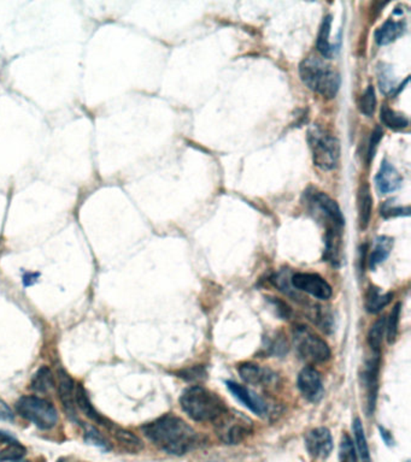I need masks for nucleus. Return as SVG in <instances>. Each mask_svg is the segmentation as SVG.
Segmentation results:
<instances>
[{
	"mask_svg": "<svg viewBox=\"0 0 411 462\" xmlns=\"http://www.w3.org/2000/svg\"><path fill=\"white\" fill-rule=\"evenodd\" d=\"M371 210H373V198H371L369 186L364 183L359 191V227L366 230L371 223Z\"/></svg>",
	"mask_w": 411,
	"mask_h": 462,
	"instance_id": "6ab92c4d",
	"label": "nucleus"
},
{
	"mask_svg": "<svg viewBox=\"0 0 411 462\" xmlns=\"http://www.w3.org/2000/svg\"><path fill=\"white\" fill-rule=\"evenodd\" d=\"M30 388L37 393H49L50 390H52L54 388V378L51 369L46 366H42L41 369H37V372L34 374L32 379Z\"/></svg>",
	"mask_w": 411,
	"mask_h": 462,
	"instance_id": "a878e982",
	"label": "nucleus"
},
{
	"mask_svg": "<svg viewBox=\"0 0 411 462\" xmlns=\"http://www.w3.org/2000/svg\"><path fill=\"white\" fill-rule=\"evenodd\" d=\"M110 431L115 439L121 443L123 446H126L127 449L131 450V451H139V450L143 449L144 444L141 439L131 431L116 425L111 426Z\"/></svg>",
	"mask_w": 411,
	"mask_h": 462,
	"instance_id": "412c9836",
	"label": "nucleus"
},
{
	"mask_svg": "<svg viewBox=\"0 0 411 462\" xmlns=\"http://www.w3.org/2000/svg\"><path fill=\"white\" fill-rule=\"evenodd\" d=\"M239 374L245 383L253 385L267 384L273 379L274 374L272 371L267 369H262L261 366L253 364V362H245L239 366Z\"/></svg>",
	"mask_w": 411,
	"mask_h": 462,
	"instance_id": "dca6fc26",
	"label": "nucleus"
},
{
	"mask_svg": "<svg viewBox=\"0 0 411 462\" xmlns=\"http://www.w3.org/2000/svg\"><path fill=\"white\" fill-rule=\"evenodd\" d=\"M392 292H386V294H381L378 288L369 289V292L366 294V311L371 313H378L383 311V308L386 307L387 304H390L392 300Z\"/></svg>",
	"mask_w": 411,
	"mask_h": 462,
	"instance_id": "4be33fe9",
	"label": "nucleus"
},
{
	"mask_svg": "<svg viewBox=\"0 0 411 462\" xmlns=\"http://www.w3.org/2000/svg\"><path fill=\"white\" fill-rule=\"evenodd\" d=\"M409 207L395 206L392 200H388L381 206V215L385 218L399 217V215H409Z\"/></svg>",
	"mask_w": 411,
	"mask_h": 462,
	"instance_id": "72a5a7b5",
	"label": "nucleus"
},
{
	"mask_svg": "<svg viewBox=\"0 0 411 462\" xmlns=\"http://www.w3.org/2000/svg\"><path fill=\"white\" fill-rule=\"evenodd\" d=\"M25 455V448L21 446L20 443L13 442L8 443V446L5 449L0 451V462L20 461L21 458H23Z\"/></svg>",
	"mask_w": 411,
	"mask_h": 462,
	"instance_id": "c756f323",
	"label": "nucleus"
},
{
	"mask_svg": "<svg viewBox=\"0 0 411 462\" xmlns=\"http://www.w3.org/2000/svg\"><path fill=\"white\" fill-rule=\"evenodd\" d=\"M400 309H402V304H400V302L395 304V307L392 308L391 314H390V319L386 321L387 342H388L390 345L395 343L397 335H398Z\"/></svg>",
	"mask_w": 411,
	"mask_h": 462,
	"instance_id": "c85d7f7f",
	"label": "nucleus"
},
{
	"mask_svg": "<svg viewBox=\"0 0 411 462\" xmlns=\"http://www.w3.org/2000/svg\"><path fill=\"white\" fill-rule=\"evenodd\" d=\"M58 393L62 405L71 419L76 417L75 410V386L69 374L63 369H58Z\"/></svg>",
	"mask_w": 411,
	"mask_h": 462,
	"instance_id": "2eb2a0df",
	"label": "nucleus"
},
{
	"mask_svg": "<svg viewBox=\"0 0 411 462\" xmlns=\"http://www.w3.org/2000/svg\"><path fill=\"white\" fill-rule=\"evenodd\" d=\"M0 419H4V420H13V414L10 410V407L1 398H0Z\"/></svg>",
	"mask_w": 411,
	"mask_h": 462,
	"instance_id": "e433bc0d",
	"label": "nucleus"
},
{
	"mask_svg": "<svg viewBox=\"0 0 411 462\" xmlns=\"http://www.w3.org/2000/svg\"><path fill=\"white\" fill-rule=\"evenodd\" d=\"M17 413L41 430H51L58 422L57 410L51 402L37 396H23L16 402Z\"/></svg>",
	"mask_w": 411,
	"mask_h": 462,
	"instance_id": "39448f33",
	"label": "nucleus"
},
{
	"mask_svg": "<svg viewBox=\"0 0 411 462\" xmlns=\"http://www.w3.org/2000/svg\"><path fill=\"white\" fill-rule=\"evenodd\" d=\"M226 385L233 396L253 413L263 417L268 412V407L265 405V402L244 385L238 384L233 381H226Z\"/></svg>",
	"mask_w": 411,
	"mask_h": 462,
	"instance_id": "f8f14e48",
	"label": "nucleus"
},
{
	"mask_svg": "<svg viewBox=\"0 0 411 462\" xmlns=\"http://www.w3.org/2000/svg\"><path fill=\"white\" fill-rule=\"evenodd\" d=\"M0 441H3V442H13V436H10V434H6V432H4V431H0Z\"/></svg>",
	"mask_w": 411,
	"mask_h": 462,
	"instance_id": "4c0bfd02",
	"label": "nucleus"
},
{
	"mask_svg": "<svg viewBox=\"0 0 411 462\" xmlns=\"http://www.w3.org/2000/svg\"><path fill=\"white\" fill-rule=\"evenodd\" d=\"M378 369H380V354H375V357L366 362L363 372V381L366 385V396H368V413H374L376 398H378Z\"/></svg>",
	"mask_w": 411,
	"mask_h": 462,
	"instance_id": "ddd939ff",
	"label": "nucleus"
},
{
	"mask_svg": "<svg viewBox=\"0 0 411 462\" xmlns=\"http://www.w3.org/2000/svg\"><path fill=\"white\" fill-rule=\"evenodd\" d=\"M179 377L188 381H202L207 377V371L203 366H193L190 369H183L179 373Z\"/></svg>",
	"mask_w": 411,
	"mask_h": 462,
	"instance_id": "f704fd0d",
	"label": "nucleus"
},
{
	"mask_svg": "<svg viewBox=\"0 0 411 462\" xmlns=\"http://www.w3.org/2000/svg\"><path fill=\"white\" fill-rule=\"evenodd\" d=\"M393 246V239L387 236H380L375 241V248L371 251V258H369V266L371 270H374L378 265L383 263L388 258Z\"/></svg>",
	"mask_w": 411,
	"mask_h": 462,
	"instance_id": "aec40b11",
	"label": "nucleus"
},
{
	"mask_svg": "<svg viewBox=\"0 0 411 462\" xmlns=\"http://www.w3.org/2000/svg\"><path fill=\"white\" fill-rule=\"evenodd\" d=\"M378 85L381 88V92L385 94H391L392 90H395V80L392 78V71L388 66H381L378 68Z\"/></svg>",
	"mask_w": 411,
	"mask_h": 462,
	"instance_id": "473e14b6",
	"label": "nucleus"
},
{
	"mask_svg": "<svg viewBox=\"0 0 411 462\" xmlns=\"http://www.w3.org/2000/svg\"><path fill=\"white\" fill-rule=\"evenodd\" d=\"M294 340L298 354L309 362H325L330 357V345L310 328L299 325L294 328Z\"/></svg>",
	"mask_w": 411,
	"mask_h": 462,
	"instance_id": "0eeeda50",
	"label": "nucleus"
},
{
	"mask_svg": "<svg viewBox=\"0 0 411 462\" xmlns=\"http://www.w3.org/2000/svg\"><path fill=\"white\" fill-rule=\"evenodd\" d=\"M298 388L308 401L313 403L320 401L323 396V383L318 369L313 367L301 369L298 376Z\"/></svg>",
	"mask_w": 411,
	"mask_h": 462,
	"instance_id": "9b49d317",
	"label": "nucleus"
},
{
	"mask_svg": "<svg viewBox=\"0 0 411 462\" xmlns=\"http://www.w3.org/2000/svg\"><path fill=\"white\" fill-rule=\"evenodd\" d=\"M383 129L380 126H376L374 131L371 133V141H369V146H368V162H371V159L374 158L378 142L383 138Z\"/></svg>",
	"mask_w": 411,
	"mask_h": 462,
	"instance_id": "c9c22d12",
	"label": "nucleus"
},
{
	"mask_svg": "<svg viewBox=\"0 0 411 462\" xmlns=\"http://www.w3.org/2000/svg\"><path fill=\"white\" fill-rule=\"evenodd\" d=\"M180 405L188 417L199 422H216L227 410L220 396L200 385L185 390Z\"/></svg>",
	"mask_w": 411,
	"mask_h": 462,
	"instance_id": "f03ea898",
	"label": "nucleus"
},
{
	"mask_svg": "<svg viewBox=\"0 0 411 462\" xmlns=\"http://www.w3.org/2000/svg\"><path fill=\"white\" fill-rule=\"evenodd\" d=\"M375 182L381 194H390L400 188L403 179L391 162H387L385 159L380 167V171L376 174Z\"/></svg>",
	"mask_w": 411,
	"mask_h": 462,
	"instance_id": "4468645a",
	"label": "nucleus"
},
{
	"mask_svg": "<svg viewBox=\"0 0 411 462\" xmlns=\"http://www.w3.org/2000/svg\"><path fill=\"white\" fill-rule=\"evenodd\" d=\"M330 27H332V16L327 15L322 20L320 32H318V44H316L318 52L326 58H330L333 54V47L330 42Z\"/></svg>",
	"mask_w": 411,
	"mask_h": 462,
	"instance_id": "5701e85b",
	"label": "nucleus"
},
{
	"mask_svg": "<svg viewBox=\"0 0 411 462\" xmlns=\"http://www.w3.org/2000/svg\"><path fill=\"white\" fill-rule=\"evenodd\" d=\"M143 432L159 449L176 456L187 454L199 441L193 427L173 414H166L144 425Z\"/></svg>",
	"mask_w": 411,
	"mask_h": 462,
	"instance_id": "f257e3e1",
	"label": "nucleus"
},
{
	"mask_svg": "<svg viewBox=\"0 0 411 462\" xmlns=\"http://www.w3.org/2000/svg\"><path fill=\"white\" fill-rule=\"evenodd\" d=\"M310 148L313 152V164L323 171L333 170L340 159V143L338 138L321 126H313L308 131Z\"/></svg>",
	"mask_w": 411,
	"mask_h": 462,
	"instance_id": "20e7f679",
	"label": "nucleus"
},
{
	"mask_svg": "<svg viewBox=\"0 0 411 462\" xmlns=\"http://www.w3.org/2000/svg\"><path fill=\"white\" fill-rule=\"evenodd\" d=\"M357 451L356 446L350 436L347 434H342L340 446H339V461L340 462H357Z\"/></svg>",
	"mask_w": 411,
	"mask_h": 462,
	"instance_id": "cd10ccee",
	"label": "nucleus"
},
{
	"mask_svg": "<svg viewBox=\"0 0 411 462\" xmlns=\"http://www.w3.org/2000/svg\"><path fill=\"white\" fill-rule=\"evenodd\" d=\"M301 81L309 90L321 94L322 97H332L338 94L340 88V75L321 58L309 57L299 65Z\"/></svg>",
	"mask_w": 411,
	"mask_h": 462,
	"instance_id": "7ed1b4c3",
	"label": "nucleus"
},
{
	"mask_svg": "<svg viewBox=\"0 0 411 462\" xmlns=\"http://www.w3.org/2000/svg\"><path fill=\"white\" fill-rule=\"evenodd\" d=\"M306 196L310 211L313 212L315 215L320 217V219L326 223L327 229L342 230V227L345 225V219L338 203L330 198L326 193L315 189L306 191Z\"/></svg>",
	"mask_w": 411,
	"mask_h": 462,
	"instance_id": "6e6552de",
	"label": "nucleus"
},
{
	"mask_svg": "<svg viewBox=\"0 0 411 462\" xmlns=\"http://www.w3.org/2000/svg\"><path fill=\"white\" fill-rule=\"evenodd\" d=\"M17 462H28V461H17Z\"/></svg>",
	"mask_w": 411,
	"mask_h": 462,
	"instance_id": "58836bf2",
	"label": "nucleus"
},
{
	"mask_svg": "<svg viewBox=\"0 0 411 462\" xmlns=\"http://www.w3.org/2000/svg\"><path fill=\"white\" fill-rule=\"evenodd\" d=\"M352 430H354V441H356V446H354L357 448V450H356L357 455H359L362 462H371V451H369V446L366 443L364 429H363L362 422H361L359 417L354 419Z\"/></svg>",
	"mask_w": 411,
	"mask_h": 462,
	"instance_id": "393cba45",
	"label": "nucleus"
},
{
	"mask_svg": "<svg viewBox=\"0 0 411 462\" xmlns=\"http://www.w3.org/2000/svg\"><path fill=\"white\" fill-rule=\"evenodd\" d=\"M308 453L315 458H326L333 450V438L327 427H316L306 436Z\"/></svg>",
	"mask_w": 411,
	"mask_h": 462,
	"instance_id": "9d476101",
	"label": "nucleus"
},
{
	"mask_svg": "<svg viewBox=\"0 0 411 462\" xmlns=\"http://www.w3.org/2000/svg\"><path fill=\"white\" fill-rule=\"evenodd\" d=\"M380 119L385 126L392 130H403L409 126V119L404 114L395 112V109L383 105L380 111Z\"/></svg>",
	"mask_w": 411,
	"mask_h": 462,
	"instance_id": "b1692460",
	"label": "nucleus"
},
{
	"mask_svg": "<svg viewBox=\"0 0 411 462\" xmlns=\"http://www.w3.org/2000/svg\"><path fill=\"white\" fill-rule=\"evenodd\" d=\"M292 287L306 292L318 300H328L333 290L330 283L318 273H304L299 272L292 276Z\"/></svg>",
	"mask_w": 411,
	"mask_h": 462,
	"instance_id": "1a4fd4ad",
	"label": "nucleus"
},
{
	"mask_svg": "<svg viewBox=\"0 0 411 462\" xmlns=\"http://www.w3.org/2000/svg\"><path fill=\"white\" fill-rule=\"evenodd\" d=\"M83 429H85L86 442L98 446V448H102V449H110V444L106 442L105 438L103 437L100 432H98V430L94 426L83 425Z\"/></svg>",
	"mask_w": 411,
	"mask_h": 462,
	"instance_id": "2f4dec72",
	"label": "nucleus"
},
{
	"mask_svg": "<svg viewBox=\"0 0 411 462\" xmlns=\"http://www.w3.org/2000/svg\"><path fill=\"white\" fill-rule=\"evenodd\" d=\"M359 109L362 114H366L368 117H371L374 114L375 106H376V97H375V90L373 85H368L366 92L362 94L359 99Z\"/></svg>",
	"mask_w": 411,
	"mask_h": 462,
	"instance_id": "7c9ffc66",
	"label": "nucleus"
},
{
	"mask_svg": "<svg viewBox=\"0 0 411 462\" xmlns=\"http://www.w3.org/2000/svg\"><path fill=\"white\" fill-rule=\"evenodd\" d=\"M407 30L405 22L402 20H388L375 32V41L380 46L388 45L399 37L403 35Z\"/></svg>",
	"mask_w": 411,
	"mask_h": 462,
	"instance_id": "a211bd4d",
	"label": "nucleus"
},
{
	"mask_svg": "<svg viewBox=\"0 0 411 462\" xmlns=\"http://www.w3.org/2000/svg\"><path fill=\"white\" fill-rule=\"evenodd\" d=\"M216 424V434L224 444L236 446L244 442L253 432V422L246 415L226 410Z\"/></svg>",
	"mask_w": 411,
	"mask_h": 462,
	"instance_id": "423d86ee",
	"label": "nucleus"
},
{
	"mask_svg": "<svg viewBox=\"0 0 411 462\" xmlns=\"http://www.w3.org/2000/svg\"><path fill=\"white\" fill-rule=\"evenodd\" d=\"M75 403L78 405L79 408L81 410L82 413L85 414L86 417H90L91 420L97 422L99 425L106 426L110 429L111 426L114 424H110L106 417H102L100 414L97 412L94 408L92 402H91L87 391L81 384H79L75 388Z\"/></svg>",
	"mask_w": 411,
	"mask_h": 462,
	"instance_id": "f3484780",
	"label": "nucleus"
},
{
	"mask_svg": "<svg viewBox=\"0 0 411 462\" xmlns=\"http://www.w3.org/2000/svg\"><path fill=\"white\" fill-rule=\"evenodd\" d=\"M385 331H386V319L385 316H381L371 325V330L368 333V343L375 354H380Z\"/></svg>",
	"mask_w": 411,
	"mask_h": 462,
	"instance_id": "bb28decb",
	"label": "nucleus"
}]
</instances>
